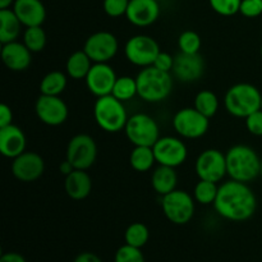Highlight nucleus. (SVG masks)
I'll return each mask as SVG.
<instances>
[{
	"instance_id": "79ce46f5",
	"label": "nucleus",
	"mask_w": 262,
	"mask_h": 262,
	"mask_svg": "<svg viewBox=\"0 0 262 262\" xmlns=\"http://www.w3.org/2000/svg\"><path fill=\"white\" fill-rule=\"evenodd\" d=\"M0 262H26L25 257L19 253L15 252H8L0 257Z\"/></svg>"
},
{
	"instance_id": "20e7f679",
	"label": "nucleus",
	"mask_w": 262,
	"mask_h": 262,
	"mask_svg": "<svg viewBox=\"0 0 262 262\" xmlns=\"http://www.w3.org/2000/svg\"><path fill=\"white\" fill-rule=\"evenodd\" d=\"M260 90L251 83H237L230 87L224 96L225 109L237 118H247L261 109Z\"/></svg>"
},
{
	"instance_id": "e433bc0d",
	"label": "nucleus",
	"mask_w": 262,
	"mask_h": 262,
	"mask_svg": "<svg viewBox=\"0 0 262 262\" xmlns=\"http://www.w3.org/2000/svg\"><path fill=\"white\" fill-rule=\"evenodd\" d=\"M239 13L246 18H256L262 14V0H242Z\"/></svg>"
},
{
	"instance_id": "72a5a7b5",
	"label": "nucleus",
	"mask_w": 262,
	"mask_h": 262,
	"mask_svg": "<svg viewBox=\"0 0 262 262\" xmlns=\"http://www.w3.org/2000/svg\"><path fill=\"white\" fill-rule=\"evenodd\" d=\"M209 3L215 13L224 17H232L239 13L242 0H209Z\"/></svg>"
},
{
	"instance_id": "a19ab883",
	"label": "nucleus",
	"mask_w": 262,
	"mask_h": 262,
	"mask_svg": "<svg viewBox=\"0 0 262 262\" xmlns=\"http://www.w3.org/2000/svg\"><path fill=\"white\" fill-rule=\"evenodd\" d=\"M73 262H102L101 258L97 255L91 252H83L79 253L76 258H74Z\"/></svg>"
},
{
	"instance_id": "9b49d317",
	"label": "nucleus",
	"mask_w": 262,
	"mask_h": 262,
	"mask_svg": "<svg viewBox=\"0 0 262 262\" xmlns=\"http://www.w3.org/2000/svg\"><path fill=\"white\" fill-rule=\"evenodd\" d=\"M197 177L202 181L217 182L223 181L227 176V159L222 151L216 148H209L202 151L194 164Z\"/></svg>"
},
{
	"instance_id": "393cba45",
	"label": "nucleus",
	"mask_w": 262,
	"mask_h": 262,
	"mask_svg": "<svg viewBox=\"0 0 262 262\" xmlns=\"http://www.w3.org/2000/svg\"><path fill=\"white\" fill-rule=\"evenodd\" d=\"M94 61L84 53V50L74 51L66 63L67 74L73 79H83L89 74Z\"/></svg>"
},
{
	"instance_id": "aec40b11",
	"label": "nucleus",
	"mask_w": 262,
	"mask_h": 262,
	"mask_svg": "<svg viewBox=\"0 0 262 262\" xmlns=\"http://www.w3.org/2000/svg\"><path fill=\"white\" fill-rule=\"evenodd\" d=\"M27 140L19 127L9 124L0 128V152L8 159H14L26 151Z\"/></svg>"
},
{
	"instance_id": "7ed1b4c3",
	"label": "nucleus",
	"mask_w": 262,
	"mask_h": 262,
	"mask_svg": "<svg viewBox=\"0 0 262 262\" xmlns=\"http://www.w3.org/2000/svg\"><path fill=\"white\" fill-rule=\"evenodd\" d=\"M138 96L146 102H160L165 100L173 90V77L155 67H146L136 77Z\"/></svg>"
},
{
	"instance_id": "6ab92c4d",
	"label": "nucleus",
	"mask_w": 262,
	"mask_h": 262,
	"mask_svg": "<svg viewBox=\"0 0 262 262\" xmlns=\"http://www.w3.org/2000/svg\"><path fill=\"white\" fill-rule=\"evenodd\" d=\"M0 55L4 66L13 72L26 71L32 61V53L25 43L18 41L3 43Z\"/></svg>"
},
{
	"instance_id": "58836bf2",
	"label": "nucleus",
	"mask_w": 262,
	"mask_h": 262,
	"mask_svg": "<svg viewBox=\"0 0 262 262\" xmlns=\"http://www.w3.org/2000/svg\"><path fill=\"white\" fill-rule=\"evenodd\" d=\"M152 67H155L156 69L163 72H169L170 73L173 71L174 67V58L169 53H165V51H160L156 56L155 61H154Z\"/></svg>"
},
{
	"instance_id": "a878e982",
	"label": "nucleus",
	"mask_w": 262,
	"mask_h": 262,
	"mask_svg": "<svg viewBox=\"0 0 262 262\" xmlns=\"http://www.w3.org/2000/svg\"><path fill=\"white\" fill-rule=\"evenodd\" d=\"M156 163L152 147L148 146H135L129 155V164L138 173H145L152 169Z\"/></svg>"
},
{
	"instance_id": "dca6fc26",
	"label": "nucleus",
	"mask_w": 262,
	"mask_h": 262,
	"mask_svg": "<svg viewBox=\"0 0 262 262\" xmlns=\"http://www.w3.org/2000/svg\"><path fill=\"white\" fill-rule=\"evenodd\" d=\"M205 68H206L205 59L200 53H179L174 58V67L171 72L178 81L192 83V82L199 81L204 76Z\"/></svg>"
},
{
	"instance_id": "6e6552de",
	"label": "nucleus",
	"mask_w": 262,
	"mask_h": 262,
	"mask_svg": "<svg viewBox=\"0 0 262 262\" xmlns=\"http://www.w3.org/2000/svg\"><path fill=\"white\" fill-rule=\"evenodd\" d=\"M209 118L199 112L196 107H183L173 117V128L179 136L188 140H196L206 135L209 130Z\"/></svg>"
},
{
	"instance_id": "423d86ee",
	"label": "nucleus",
	"mask_w": 262,
	"mask_h": 262,
	"mask_svg": "<svg viewBox=\"0 0 262 262\" xmlns=\"http://www.w3.org/2000/svg\"><path fill=\"white\" fill-rule=\"evenodd\" d=\"M124 132L129 142L135 146L152 147L160 138L158 123L152 117L145 113H136L128 118Z\"/></svg>"
},
{
	"instance_id": "7c9ffc66",
	"label": "nucleus",
	"mask_w": 262,
	"mask_h": 262,
	"mask_svg": "<svg viewBox=\"0 0 262 262\" xmlns=\"http://www.w3.org/2000/svg\"><path fill=\"white\" fill-rule=\"evenodd\" d=\"M217 192H219V187H217V184L215 182L202 181V179H200L199 183L194 186L193 197L201 205H214L217 196Z\"/></svg>"
},
{
	"instance_id": "ea45409f",
	"label": "nucleus",
	"mask_w": 262,
	"mask_h": 262,
	"mask_svg": "<svg viewBox=\"0 0 262 262\" xmlns=\"http://www.w3.org/2000/svg\"><path fill=\"white\" fill-rule=\"evenodd\" d=\"M13 113L12 109L7 104L0 105V128L7 127V125L13 124Z\"/></svg>"
},
{
	"instance_id": "a18cd8bd",
	"label": "nucleus",
	"mask_w": 262,
	"mask_h": 262,
	"mask_svg": "<svg viewBox=\"0 0 262 262\" xmlns=\"http://www.w3.org/2000/svg\"><path fill=\"white\" fill-rule=\"evenodd\" d=\"M260 176L262 177V159H261V171H260Z\"/></svg>"
},
{
	"instance_id": "49530a36",
	"label": "nucleus",
	"mask_w": 262,
	"mask_h": 262,
	"mask_svg": "<svg viewBox=\"0 0 262 262\" xmlns=\"http://www.w3.org/2000/svg\"><path fill=\"white\" fill-rule=\"evenodd\" d=\"M260 53H261V58H262V45H261V51H260Z\"/></svg>"
},
{
	"instance_id": "c9c22d12",
	"label": "nucleus",
	"mask_w": 262,
	"mask_h": 262,
	"mask_svg": "<svg viewBox=\"0 0 262 262\" xmlns=\"http://www.w3.org/2000/svg\"><path fill=\"white\" fill-rule=\"evenodd\" d=\"M129 5V0H104L102 8L104 12L112 18H119L125 15Z\"/></svg>"
},
{
	"instance_id": "b1692460",
	"label": "nucleus",
	"mask_w": 262,
	"mask_h": 262,
	"mask_svg": "<svg viewBox=\"0 0 262 262\" xmlns=\"http://www.w3.org/2000/svg\"><path fill=\"white\" fill-rule=\"evenodd\" d=\"M22 26L12 8L0 9V42L8 43L17 41Z\"/></svg>"
},
{
	"instance_id": "4c0bfd02",
	"label": "nucleus",
	"mask_w": 262,
	"mask_h": 262,
	"mask_svg": "<svg viewBox=\"0 0 262 262\" xmlns=\"http://www.w3.org/2000/svg\"><path fill=\"white\" fill-rule=\"evenodd\" d=\"M246 127H247L248 132L253 136H262V110L252 113L246 118Z\"/></svg>"
},
{
	"instance_id": "c03bdc74",
	"label": "nucleus",
	"mask_w": 262,
	"mask_h": 262,
	"mask_svg": "<svg viewBox=\"0 0 262 262\" xmlns=\"http://www.w3.org/2000/svg\"><path fill=\"white\" fill-rule=\"evenodd\" d=\"M15 0H0V9H8V8L13 7Z\"/></svg>"
},
{
	"instance_id": "2eb2a0df",
	"label": "nucleus",
	"mask_w": 262,
	"mask_h": 262,
	"mask_svg": "<svg viewBox=\"0 0 262 262\" xmlns=\"http://www.w3.org/2000/svg\"><path fill=\"white\" fill-rule=\"evenodd\" d=\"M45 170V161L37 152L25 151L13 159L12 174L18 181L31 183L40 178Z\"/></svg>"
},
{
	"instance_id": "c85d7f7f",
	"label": "nucleus",
	"mask_w": 262,
	"mask_h": 262,
	"mask_svg": "<svg viewBox=\"0 0 262 262\" xmlns=\"http://www.w3.org/2000/svg\"><path fill=\"white\" fill-rule=\"evenodd\" d=\"M112 95L123 102L132 100L136 95H138L136 78L129 76L118 77L114 87H113Z\"/></svg>"
},
{
	"instance_id": "1a4fd4ad",
	"label": "nucleus",
	"mask_w": 262,
	"mask_h": 262,
	"mask_svg": "<svg viewBox=\"0 0 262 262\" xmlns=\"http://www.w3.org/2000/svg\"><path fill=\"white\" fill-rule=\"evenodd\" d=\"M97 158V145L89 135H76L71 138L67 146L66 159L74 169L87 170L95 164Z\"/></svg>"
},
{
	"instance_id": "09e8293b",
	"label": "nucleus",
	"mask_w": 262,
	"mask_h": 262,
	"mask_svg": "<svg viewBox=\"0 0 262 262\" xmlns=\"http://www.w3.org/2000/svg\"><path fill=\"white\" fill-rule=\"evenodd\" d=\"M261 110H262V101H261Z\"/></svg>"
},
{
	"instance_id": "ddd939ff",
	"label": "nucleus",
	"mask_w": 262,
	"mask_h": 262,
	"mask_svg": "<svg viewBox=\"0 0 262 262\" xmlns=\"http://www.w3.org/2000/svg\"><path fill=\"white\" fill-rule=\"evenodd\" d=\"M83 50L94 63H107L117 55L119 42L113 33L99 31L87 38Z\"/></svg>"
},
{
	"instance_id": "f3484780",
	"label": "nucleus",
	"mask_w": 262,
	"mask_h": 262,
	"mask_svg": "<svg viewBox=\"0 0 262 262\" xmlns=\"http://www.w3.org/2000/svg\"><path fill=\"white\" fill-rule=\"evenodd\" d=\"M117 78L114 69L109 64L94 63L84 79L89 91L96 97H101L112 95Z\"/></svg>"
},
{
	"instance_id": "c756f323",
	"label": "nucleus",
	"mask_w": 262,
	"mask_h": 262,
	"mask_svg": "<svg viewBox=\"0 0 262 262\" xmlns=\"http://www.w3.org/2000/svg\"><path fill=\"white\" fill-rule=\"evenodd\" d=\"M23 43L31 53H40L46 46V33L41 26L26 27L23 32Z\"/></svg>"
},
{
	"instance_id": "f704fd0d",
	"label": "nucleus",
	"mask_w": 262,
	"mask_h": 262,
	"mask_svg": "<svg viewBox=\"0 0 262 262\" xmlns=\"http://www.w3.org/2000/svg\"><path fill=\"white\" fill-rule=\"evenodd\" d=\"M115 262H145L141 248L124 245L115 253Z\"/></svg>"
},
{
	"instance_id": "412c9836",
	"label": "nucleus",
	"mask_w": 262,
	"mask_h": 262,
	"mask_svg": "<svg viewBox=\"0 0 262 262\" xmlns=\"http://www.w3.org/2000/svg\"><path fill=\"white\" fill-rule=\"evenodd\" d=\"M12 9L25 27L42 26L46 19L45 5L41 0H15Z\"/></svg>"
},
{
	"instance_id": "39448f33",
	"label": "nucleus",
	"mask_w": 262,
	"mask_h": 262,
	"mask_svg": "<svg viewBox=\"0 0 262 262\" xmlns=\"http://www.w3.org/2000/svg\"><path fill=\"white\" fill-rule=\"evenodd\" d=\"M94 117L97 125L107 133H118L124 129L129 118L123 101L113 95L97 97L94 105Z\"/></svg>"
},
{
	"instance_id": "473e14b6",
	"label": "nucleus",
	"mask_w": 262,
	"mask_h": 262,
	"mask_svg": "<svg viewBox=\"0 0 262 262\" xmlns=\"http://www.w3.org/2000/svg\"><path fill=\"white\" fill-rule=\"evenodd\" d=\"M202 41L201 37L197 32L194 31H184L181 33L178 38V46L181 53L186 54H196L200 53V49H201Z\"/></svg>"
},
{
	"instance_id": "37998d69",
	"label": "nucleus",
	"mask_w": 262,
	"mask_h": 262,
	"mask_svg": "<svg viewBox=\"0 0 262 262\" xmlns=\"http://www.w3.org/2000/svg\"><path fill=\"white\" fill-rule=\"evenodd\" d=\"M74 170V168H73V165H72L71 163H69L68 160H64L63 163L60 164V165H59V171H60L61 174H63V176H68V174H71L72 171Z\"/></svg>"
},
{
	"instance_id": "4be33fe9",
	"label": "nucleus",
	"mask_w": 262,
	"mask_h": 262,
	"mask_svg": "<svg viewBox=\"0 0 262 262\" xmlns=\"http://www.w3.org/2000/svg\"><path fill=\"white\" fill-rule=\"evenodd\" d=\"M64 188L72 200H76V201L84 200L90 196L92 191L91 177L86 170L74 169L71 174L66 177Z\"/></svg>"
},
{
	"instance_id": "f257e3e1",
	"label": "nucleus",
	"mask_w": 262,
	"mask_h": 262,
	"mask_svg": "<svg viewBox=\"0 0 262 262\" xmlns=\"http://www.w3.org/2000/svg\"><path fill=\"white\" fill-rule=\"evenodd\" d=\"M214 207L224 219L237 223L246 222L255 215L257 199L247 183L230 179L219 187Z\"/></svg>"
},
{
	"instance_id": "cd10ccee",
	"label": "nucleus",
	"mask_w": 262,
	"mask_h": 262,
	"mask_svg": "<svg viewBox=\"0 0 262 262\" xmlns=\"http://www.w3.org/2000/svg\"><path fill=\"white\" fill-rule=\"evenodd\" d=\"M194 107L199 110L205 117L210 118L214 117L219 109V99L216 95L210 90H204L200 91L194 97Z\"/></svg>"
},
{
	"instance_id": "f03ea898",
	"label": "nucleus",
	"mask_w": 262,
	"mask_h": 262,
	"mask_svg": "<svg viewBox=\"0 0 262 262\" xmlns=\"http://www.w3.org/2000/svg\"><path fill=\"white\" fill-rule=\"evenodd\" d=\"M225 159H227V173L233 181L250 183L260 176L261 159L250 146H233L227 151Z\"/></svg>"
},
{
	"instance_id": "de8ad7c7",
	"label": "nucleus",
	"mask_w": 262,
	"mask_h": 262,
	"mask_svg": "<svg viewBox=\"0 0 262 262\" xmlns=\"http://www.w3.org/2000/svg\"><path fill=\"white\" fill-rule=\"evenodd\" d=\"M158 2H159V3H160V2H165V0H158Z\"/></svg>"
},
{
	"instance_id": "bb28decb",
	"label": "nucleus",
	"mask_w": 262,
	"mask_h": 262,
	"mask_svg": "<svg viewBox=\"0 0 262 262\" xmlns=\"http://www.w3.org/2000/svg\"><path fill=\"white\" fill-rule=\"evenodd\" d=\"M67 76L60 71L49 72L40 82L41 95L59 96L67 87Z\"/></svg>"
},
{
	"instance_id": "2f4dec72",
	"label": "nucleus",
	"mask_w": 262,
	"mask_h": 262,
	"mask_svg": "<svg viewBox=\"0 0 262 262\" xmlns=\"http://www.w3.org/2000/svg\"><path fill=\"white\" fill-rule=\"evenodd\" d=\"M148 237H150V233H148L147 227L142 223H133L124 233L125 245L137 248H142L147 243Z\"/></svg>"
},
{
	"instance_id": "9d476101",
	"label": "nucleus",
	"mask_w": 262,
	"mask_h": 262,
	"mask_svg": "<svg viewBox=\"0 0 262 262\" xmlns=\"http://www.w3.org/2000/svg\"><path fill=\"white\" fill-rule=\"evenodd\" d=\"M160 51L158 41L147 35L132 36L124 46V54L128 61L142 68L152 66Z\"/></svg>"
},
{
	"instance_id": "5701e85b",
	"label": "nucleus",
	"mask_w": 262,
	"mask_h": 262,
	"mask_svg": "<svg viewBox=\"0 0 262 262\" xmlns=\"http://www.w3.org/2000/svg\"><path fill=\"white\" fill-rule=\"evenodd\" d=\"M177 183H178V176H177L176 168L159 165L152 171L151 186H152L154 191L160 194L161 197L177 189Z\"/></svg>"
},
{
	"instance_id": "f8f14e48",
	"label": "nucleus",
	"mask_w": 262,
	"mask_h": 262,
	"mask_svg": "<svg viewBox=\"0 0 262 262\" xmlns=\"http://www.w3.org/2000/svg\"><path fill=\"white\" fill-rule=\"evenodd\" d=\"M152 150L155 154L156 163L159 165L170 166V168L181 166L188 156L186 143L173 136L159 138L152 146Z\"/></svg>"
},
{
	"instance_id": "a211bd4d",
	"label": "nucleus",
	"mask_w": 262,
	"mask_h": 262,
	"mask_svg": "<svg viewBox=\"0 0 262 262\" xmlns=\"http://www.w3.org/2000/svg\"><path fill=\"white\" fill-rule=\"evenodd\" d=\"M160 15L158 0H129L125 17L137 27H147L155 23Z\"/></svg>"
},
{
	"instance_id": "0eeeda50",
	"label": "nucleus",
	"mask_w": 262,
	"mask_h": 262,
	"mask_svg": "<svg viewBox=\"0 0 262 262\" xmlns=\"http://www.w3.org/2000/svg\"><path fill=\"white\" fill-rule=\"evenodd\" d=\"M161 207L166 219L176 225H184L194 215V200L188 192L174 189L161 199Z\"/></svg>"
},
{
	"instance_id": "4468645a",
	"label": "nucleus",
	"mask_w": 262,
	"mask_h": 262,
	"mask_svg": "<svg viewBox=\"0 0 262 262\" xmlns=\"http://www.w3.org/2000/svg\"><path fill=\"white\" fill-rule=\"evenodd\" d=\"M35 112L38 119L46 125L56 127L68 119L69 110L66 102L59 96L41 95L35 104Z\"/></svg>"
}]
</instances>
